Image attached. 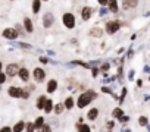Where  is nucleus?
Segmentation results:
<instances>
[{"label":"nucleus","mask_w":150,"mask_h":132,"mask_svg":"<svg viewBox=\"0 0 150 132\" xmlns=\"http://www.w3.org/2000/svg\"><path fill=\"white\" fill-rule=\"evenodd\" d=\"M96 98H97V93L94 90H86L78 95L77 101H75V106H77L78 109H84V107L90 106Z\"/></svg>","instance_id":"f257e3e1"},{"label":"nucleus","mask_w":150,"mask_h":132,"mask_svg":"<svg viewBox=\"0 0 150 132\" xmlns=\"http://www.w3.org/2000/svg\"><path fill=\"white\" fill-rule=\"evenodd\" d=\"M62 24L66 29H75V27H77V16H75L72 12H65L62 15Z\"/></svg>","instance_id":"f03ea898"},{"label":"nucleus","mask_w":150,"mask_h":132,"mask_svg":"<svg viewBox=\"0 0 150 132\" xmlns=\"http://www.w3.org/2000/svg\"><path fill=\"white\" fill-rule=\"evenodd\" d=\"M121 27H122V22L119 21V19H112V21H108V22H105V32H108L109 35H113V34H116L119 29H121Z\"/></svg>","instance_id":"7ed1b4c3"},{"label":"nucleus","mask_w":150,"mask_h":132,"mask_svg":"<svg viewBox=\"0 0 150 132\" xmlns=\"http://www.w3.org/2000/svg\"><path fill=\"white\" fill-rule=\"evenodd\" d=\"M56 22V18L53 15V12H44L43 16H41V25L44 29H50Z\"/></svg>","instance_id":"20e7f679"},{"label":"nucleus","mask_w":150,"mask_h":132,"mask_svg":"<svg viewBox=\"0 0 150 132\" xmlns=\"http://www.w3.org/2000/svg\"><path fill=\"white\" fill-rule=\"evenodd\" d=\"M94 13H96V9L91 8V6H88V5H86V6H83L80 9V16H81V21L83 22H88Z\"/></svg>","instance_id":"39448f33"},{"label":"nucleus","mask_w":150,"mask_h":132,"mask_svg":"<svg viewBox=\"0 0 150 132\" xmlns=\"http://www.w3.org/2000/svg\"><path fill=\"white\" fill-rule=\"evenodd\" d=\"M31 77H33L34 82H37V84H41V82L46 79V71H44L43 68H40V66H37V68H34V69H33V72H31Z\"/></svg>","instance_id":"423d86ee"},{"label":"nucleus","mask_w":150,"mask_h":132,"mask_svg":"<svg viewBox=\"0 0 150 132\" xmlns=\"http://www.w3.org/2000/svg\"><path fill=\"white\" fill-rule=\"evenodd\" d=\"M2 37L6 38V40H9V41H15V40L19 37V34H18V31L15 29V27H8V28H5V29L2 31Z\"/></svg>","instance_id":"0eeeda50"},{"label":"nucleus","mask_w":150,"mask_h":132,"mask_svg":"<svg viewBox=\"0 0 150 132\" xmlns=\"http://www.w3.org/2000/svg\"><path fill=\"white\" fill-rule=\"evenodd\" d=\"M18 71H19V65L18 63H8L5 66V72L8 75V78H13L18 75Z\"/></svg>","instance_id":"6e6552de"},{"label":"nucleus","mask_w":150,"mask_h":132,"mask_svg":"<svg viewBox=\"0 0 150 132\" xmlns=\"http://www.w3.org/2000/svg\"><path fill=\"white\" fill-rule=\"evenodd\" d=\"M108 11L113 15H118L119 11H121V6H119V2L118 0H108V5H106Z\"/></svg>","instance_id":"1a4fd4ad"},{"label":"nucleus","mask_w":150,"mask_h":132,"mask_svg":"<svg viewBox=\"0 0 150 132\" xmlns=\"http://www.w3.org/2000/svg\"><path fill=\"white\" fill-rule=\"evenodd\" d=\"M57 88H59L57 79L52 78V79L47 81V84H46V91H47V94H54V93L57 91Z\"/></svg>","instance_id":"9d476101"},{"label":"nucleus","mask_w":150,"mask_h":132,"mask_svg":"<svg viewBox=\"0 0 150 132\" xmlns=\"http://www.w3.org/2000/svg\"><path fill=\"white\" fill-rule=\"evenodd\" d=\"M8 95L12 97V98H21L22 95V88L21 87H16V85H11L8 88Z\"/></svg>","instance_id":"9b49d317"},{"label":"nucleus","mask_w":150,"mask_h":132,"mask_svg":"<svg viewBox=\"0 0 150 132\" xmlns=\"http://www.w3.org/2000/svg\"><path fill=\"white\" fill-rule=\"evenodd\" d=\"M137 6H138V0H122L121 3L122 11H131V9H135Z\"/></svg>","instance_id":"f8f14e48"},{"label":"nucleus","mask_w":150,"mask_h":132,"mask_svg":"<svg viewBox=\"0 0 150 132\" xmlns=\"http://www.w3.org/2000/svg\"><path fill=\"white\" fill-rule=\"evenodd\" d=\"M22 25H24L27 34H33V32H34V22H33V19H31L30 16H24Z\"/></svg>","instance_id":"ddd939ff"},{"label":"nucleus","mask_w":150,"mask_h":132,"mask_svg":"<svg viewBox=\"0 0 150 132\" xmlns=\"http://www.w3.org/2000/svg\"><path fill=\"white\" fill-rule=\"evenodd\" d=\"M18 77H19V79H21L24 84H27V82H30L31 72L28 71V68H19V71H18Z\"/></svg>","instance_id":"4468645a"},{"label":"nucleus","mask_w":150,"mask_h":132,"mask_svg":"<svg viewBox=\"0 0 150 132\" xmlns=\"http://www.w3.org/2000/svg\"><path fill=\"white\" fill-rule=\"evenodd\" d=\"M88 34H90V37L102 38V37H103V34H105V29H103V28H100V27H93V28H90Z\"/></svg>","instance_id":"2eb2a0df"},{"label":"nucleus","mask_w":150,"mask_h":132,"mask_svg":"<svg viewBox=\"0 0 150 132\" xmlns=\"http://www.w3.org/2000/svg\"><path fill=\"white\" fill-rule=\"evenodd\" d=\"M99 114H100L99 107H91V109L88 110V113H87V119H88L90 122H94V120H97Z\"/></svg>","instance_id":"dca6fc26"},{"label":"nucleus","mask_w":150,"mask_h":132,"mask_svg":"<svg viewBox=\"0 0 150 132\" xmlns=\"http://www.w3.org/2000/svg\"><path fill=\"white\" fill-rule=\"evenodd\" d=\"M41 0H31V12L34 15H38L41 11Z\"/></svg>","instance_id":"f3484780"},{"label":"nucleus","mask_w":150,"mask_h":132,"mask_svg":"<svg viewBox=\"0 0 150 132\" xmlns=\"http://www.w3.org/2000/svg\"><path fill=\"white\" fill-rule=\"evenodd\" d=\"M53 107H54L53 100H52V98H47V100H46V103H44L43 112H44L46 114H50V113H53Z\"/></svg>","instance_id":"a211bd4d"},{"label":"nucleus","mask_w":150,"mask_h":132,"mask_svg":"<svg viewBox=\"0 0 150 132\" xmlns=\"http://www.w3.org/2000/svg\"><path fill=\"white\" fill-rule=\"evenodd\" d=\"M25 126H27V122H25V120H18V122L12 126V131H13V132H25Z\"/></svg>","instance_id":"6ab92c4d"},{"label":"nucleus","mask_w":150,"mask_h":132,"mask_svg":"<svg viewBox=\"0 0 150 132\" xmlns=\"http://www.w3.org/2000/svg\"><path fill=\"white\" fill-rule=\"evenodd\" d=\"M46 100H47V95H44V94H43V95H38V97H37V100H35V109L43 110Z\"/></svg>","instance_id":"aec40b11"},{"label":"nucleus","mask_w":150,"mask_h":132,"mask_svg":"<svg viewBox=\"0 0 150 132\" xmlns=\"http://www.w3.org/2000/svg\"><path fill=\"white\" fill-rule=\"evenodd\" d=\"M44 125H46V119H44V116H38V117H35V120H34V128H35V131H40Z\"/></svg>","instance_id":"412c9836"},{"label":"nucleus","mask_w":150,"mask_h":132,"mask_svg":"<svg viewBox=\"0 0 150 132\" xmlns=\"http://www.w3.org/2000/svg\"><path fill=\"white\" fill-rule=\"evenodd\" d=\"M63 104H65V110H72L75 107V100L72 98V95H69V97L65 98Z\"/></svg>","instance_id":"4be33fe9"},{"label":"nucleus","mask_w":150,"mask_h":132,"mask_svg":"<svg viewBox=\"0 0 150 132\" xmlns=\"http://www.w3.org/2000/svg\"><path fill=\"white\" fill-rule=\"evenodd\" d=\"M77 132H91V126L87 123H77Z\"/></svg>","instance_id":"5701e85b"},{"label":"nucleus","mask_w":150,"mask_h":132,"mask_svg":"<svg viewBox=\"0 0 150 132\" xmlns=\"http://www.w3.org/2000/svg\"><path fill=\"white\" fill-rule=\"evenodd\" d=\"M63 110H65V104H63V103H57V104H54V107H53V113H54L56 116L62 114Z\"/></svg>","instance_id":"b1692460"},{"label":"nucleus","mask_w":150,"mask_h":132,"mask_svg":"<svg viewBox=\"0 0 150 132\" xmlns=\"http://www.w3.org/2000/svg\"><path fill=\"white\" fill-rule=\"evenodd\" d=\"M124 116V110L121 109V107H115L113 110H112V117L113 119H119V117H122Z\"/></svg>","instance_id":"393cba45"},{"label":"nucleus","mask_w":150,"mask_h":132,"mask_svg":"<svg viewBox=\"0 0 150 132\" xmlns=\"http://www.w3.org/2000/svg\"><path fill=\"white\" fill-rule=\"evenodd\" d=\"M15 29L18 31V34H19V37H24L27 32H25V28H24V25L22 24H16L15 25Z\"/></svg>","instance_id":"a878e982"},{"label":"nucleus","mask_w":150,"mask_h":132,"mask_svg":"<svg viewBox=\"0 0 150 132\" xmlns=\"http://www.w3.org/2000/svg\"><path fill=\"white\" fill-rule=\"evenodd\" d=\"M15 46L18 47V48H25V50H33V46L31 44H28V43H15Z\"/></svg>","instance_id":"bb28decb"},{"label":"nucleus","mask_w":150,"mask_h":132,"mask_svg":"<svg viewBox=\"0 0 150 132\" xmlns=\"http://www.w3.org/2000/svg\"><path fill=\"white\" fill-rule=\"evenodd\" d=\"M99 69H100V72H103V74H105V72H108V71L110 69V63H109V62H105V63H102Z\"/></svg>","instance_id":"cd10ccee"},{"label":"nucleus","mask_w":150,"mask_h":132,"mask_svg":"<svg viewBox=\"0 0 150 132\" xmlns=\"http://www.w3.org/2000/svg\"><path fill=\"white\" fill-rule=\"evenodd\" d=\"M147 123H149V119L146 116H140L138 117V125L140 126H147Z\"/></svg>","instance_id":"c85d7f7f"},{"label":"nucleus","mask_w":150,"mask_h":132,"mask_svg":"<svg viewBox=\"0 0 150 132\" xmlns=\"http://www.w3.org/2000/svg\"><path fill=\"white\" fill-rule=\"evenodd\" d=\"M25 132H35V128H34V122H27V126H25Z\"/></svg>","instance_id":"c756f323"},{"label":"nucleus","mask_w":150,"mask_h":132,"mask_svg":"<svg viewBox=\"0 0 150 132\" xmlns=\"http://www.w3.org/2000/svg\"><path fill=\"white\" fill-rule=\"evenodd\" d=\"M6 81H8V75H6L5 71H2V72H0V85H3Z\"/></svg>","instance_id":"7c9ffc66"},{"label":"nucleus","mask_w":150,"mask_h":132,"mask_svg":"<svg viewBox=\"0 0 150 132\" xmlns=\"http://www.w3.org/2000/svg\"><path fill=\"white\" fill-rule=\"evenodd\" d=\"M109 13V11H108V8L106 6H100V9H99V16H105V15H108Z\"/></svg>","instance_id":"2f4dec72"},{"label":"nucleus","mask_w":150,"mask_h":132,"mask_svg":"<svg viewBox=\"0 0 150 132\" xmlns=\"http://www.w3.org/2000/svg\"><path fill=\"white\" fill-rule=\"evenodd\" d=\"M90 71H91V77H93V78H96V77L99 75V72H100V69H99V68H96V66H91Z\"/></svg>","instance_id":"473e14b6"},{"label":"nucleus","mask_w":150,"mask_h":132,"mask_svg":"<svg viewBox=\"0 0 150 132\" xmlns=\"http://www.w3.org/2000/svg\"><path fill=\"white\" fill-rule=\"evenodd\" d=\"M102 93H105V94H112V95H113V97H116V95H115V94H113V93H112V90H110V88H109V87H105V85H103V87H102Z\"/></svg>","instance_id":"72a5a7b5"},{"label":"nucleus","mask_w":150,"mask_h":132,"mask_svg":"<svg viewBox=\"0 0 150 132\" xmlns=\"http://www.w3.org/2000/svg\"><path fill=\"white\" fill-rule=\"evenodd\" d=\"M40 131H41V132H52V126H50L49 123H46V125H44V126H43Z\"/></svg>","instance_id":"f704fd0d"},{"label":"nucleus","mask_w":150,"mask_h":132,"mask_svg":"<svg viewBox=\"0 0 150 132\" xmlns=\"http://www.w3.org/2000/svg\"><path fill=\"white\" fill-rule=\"evenodd\" d=\"M40 62H41V63H50L52 60H50L49 57H46V56H40ZM52 63H54V62H52Z\"/></svg>","instance_id":"c9c22d12"},{"label":"nucleus","mask_w":150,"mask_h":132,"mask_svg":"<svg viewBox=\"0 0 150 132\" xmlns=\"http://www.w3.org/2000/svg\"><path fill=\"white\" fill-rule=\"evenodd\" d=\"M0 132H13V131H12V126H2Z\"/></svg>","instance_id":"e433bc0d"},{"label":"nucleus","mask_w":150,"mask_h":132,"mask_svg":"<svg viewBox=\"0 0 150 132\" xmlns=\"http://www.w3.org/2000/svg\"><path fill=\"white\" fill-rule=\"evenodd\" d=\"M125 95H127V88H124V90H122V94H121V98H119V103H122V101H124V97H125Z\"/></svg>","instance_id":"4c0bfd02"},{"label":"nucleus","mask_w":150,"mask_h":132,"mask_svg":"<svg viewBox=\"0 0 150 132\" xmlns=\"http://www.w3.org/2000/svg\"><path fill=\"white\" fill-rule=\"evenodd\" d=\"M118 120H119L121 123H125V122H128V120H129V117H128V116H122V117H119Z\"/></svg>","instance_id":"58836bf2"},{"label":"nucleus","mask_w":150,"mask_h":132,"mask_svg":"<svg viewBox=\"0 0 150 132\" xmlns=\"http://www.w3.org/2000/svg\"><path fill=\"white\" fill-rule=\"evenodd\" d=\"M97 3H99L100 6H106V5H108V0H97Z\"/></svg>","instance_id":"ea45409f"},{"label":"nucleus","mask_w":150,"mask_h":132,"mask_svg":"<svg viewBox=\"0 0 150 132\" xmlns=\"http://www.w3.org/2000/svg\"><path fill=\"white\" fill-rule=\"evenodd\" d=\"M113 126H115V123H113V120H110V122H108V129L110 131V129H113Z\"/></svg>","instance_id":"a19ab883"},{"label":"nucleus","mask_w":150,"mask_h":132,"mask_svg":"<svg viewBox=\"0 0 150 132\" xmlns=\"http://www.w3.org/2000/svg\"><path fill=\"white\" fill-rule=\"evenodd\" d=\"M3 68H5V66H3V63H2V62H0V72H2V71H3Z\"/></svg>","instance_id":"79ce46f5"},{"label":"nucleus","mask_w":150,"mask_h":132,"mask_svg":"<svg viewBox=\"0 0 150 132\" xmlns=\"http://www.w3.org/2000/svg\"><path fill=\"white\" fill-rule=\"evenodd\" d=\"M47 54H50V56H54V51H52V50H49V51H47Z\"/></svg>","instance_id":"37998d69"},{"label":"nucleus","mask_w":150,"mask_h":132,"mask_svg":"<svg viewBox=\"0 0 150 132\" xmlns=\"http://www.w3.org/2000/svg\"><path fill=\"white\" fill-rule=\"evenodd\" d=\"M137 85H138V87H141V85H143V81H140V79H138V81H137Z\"/></svg>","instance_id":"c03bdc74"},{"label":"nucleus","mask_w":150,"mask_h":132,"mask_svg":"<svg viewBox=\"0 0 150 132\" xmlns=\"http://www.w3.org/2000/svg\"><path fill=\"white\" fill-rule=\"evenodd\" d=\"M41 2H49V0H41Z\"/></svg>","instance_id":"a18cd8bd"},{"label":"nucleus","mask_w":150,"mask_h":132,"mask_svg":"<svg viewBox=\"0 0 150 132\" xmlns=\"http://www.w3.org/2000/svg\"><path fill=\"white\" fill-rule=\"evenodd\" d=\"M0 91H2V85H0Z\"/></svg>","instance_id":"49530a36"},{"label":"nucleus","mask_w":150,"mask_h":132,"mask_svg":"<svg viewBox=\"0 0 150 132\" xmlns=\"http://www.w3.org/2000/svg\"><path fill=\"white\" fill-rule=\"evenodd\" d=\"M35 132H41V131H35Z\"/></svg>","instance_id":"de8ad7c7"},{"label":"nucleus","mask_w":150,"mask_h":132,"mask_svg":"<svg viewBox=\"0 0 150 132\" xmlns=\"http://www.w3.org/2000/svg\"><path fill=\"white\" fill-rule=\"evenodd\" d=\"M12 2H16V0H12Z\"/></svg>","instance_id":"09e8293b"},{"label":"nucleus","mask_w":150,"mask_h":132,"mask_svg":"<svg viewBox=\"0 0 150 132\" xmlns=\"http://www.w3.org/2000/svg\"><path fill=\"white\" fill-rule=\"evenodd\" d=\"M149 82H150V78H149Z\"/></svg>","instance_id":"8fccbe9b"}]
</instances>
